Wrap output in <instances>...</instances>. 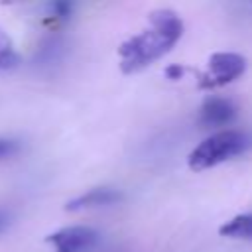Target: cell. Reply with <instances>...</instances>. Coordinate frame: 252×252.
<instances>
[{
    "instance_id": "obj_11",
    "label": "cell",
    "mask_w": 252,
    "mask_h": 252,
    "mask_svg": "<svg viewBox=\"0 0 252 252\" xmlns=\"http://www.w3.org/2000/svg\"><path fill=\"white\" fill-rule=\"evenodd\" d=\"M4 224H6V217H4L2 213H0V230L4 228Z\"/></svg>"
},
{
    "instance_id": "obj_8",
    "label": "cell",
    "mask_w": 252,
    "mask_h": 252,
    "mask_svg": "<svg viewBox=\"0 0 252 252\" xmlns=\"http://www.w3.org/2000/svg\"><path fill=\"white\" fill-rule=\"evenodd\" d=\"M20 63V55L14 49L12 39L0 30V69H14Z\"/></svg>"
},
{
    "instance_id": "obj_2",
    "label": "cell",
    "mask_w": 252,
    "mask_h": 252,
    "mask_svg": "<svg viewBox=\"0 0 252 252\" xmlns=\"http://www.w3.org/2000/svg\"><path fill=\"white\" fill-rule=\"evenodd\" d=\"M250 148H252L250 134L232 128L219 130L195 146V150L187 158V163L193 171H205L232 158L242 156Z\"/></svg>"
},
{
    "instance_id": "obj_10",
    "label": "cell",
    "mask_w": 252,
    "mask_h": 252,
    "mask_svg": "<svg viewBox=\"0 0 252 252\" xmlns=\"http://www.w3.org/2000/svg\"><path fill=\"white\" fill-rule=\"evenodd\" d=\"M18 150V142L16 140H8V138H0V159L16 154Z\"/></svg>"
},
{
    "instance_id": "obj_9",
    "label": "cell",
    "mask_w": 252,
    "mask_h": 252,
    "mask_svg": "<svg viewBox=\"0 0 252 252\" xmlns=\"http://www.w3.org/2000/svg\"><path fill=\"white\" fill-rule=\"evenodd\" d=\"M163 75H165V79H169V81H179V79L185 75V67L179 65V63H171V65L165 67Z\"/></svg>"
},
{
    "instance_id": "obj_3",
    "label": "cell",
    "mask_w": 252,
    "mask_h": 252,
    "mask_svg": "<svg viewBox=\"0 0 252 252\" xmlns=\"http://www.w3.org/2000/svg\"><path fill=\"white\" fill-rule=\"evenodd\" d=\"M246 71V59L240 53L217 51L209 57V69L199 79V89H215L236 81Z\"/></svg>"
},
{
    "instance_id": "obj_1",
    "label": "cell",
    "mask_w": 252,
    "mask_h": 252,
    "mask_svg": "<svg viewBox=\"0 0 252 252\" xmlns=\"http://www.w3.org/2000/svg\"><path fill=\"white\" fill-rule=\"evenodd\" d=\"M183 35V22L173 10H154L150 14V28L122 41L118 47L120 71L130 75L146 69L163 57Z\"/></svg>"
},
{
    "instance_id": "obj_4",
    "label": "cell",
    "mask_w": 252,
    "mask_h": 252,
    "mask_svg": "<svg viewBox=\"0 0 252 252\" xmlns=\"http://www.w3.org/2000/svg\"><path fill=\"white\" fill-rule=\"evenodd\" d=\"M45 240L53 246L55 252H89L98 244L100 234L91 226L75 224V226H65L55 230Z\"/></svg>"
},
{
    "instance_id": "obj_6",
    "label": "cell",
    "mask_w": 252,
    "mask_h": 252,
    "mask_svg": "<svg viewBox=\"0 0 252 252\" xmlns=\"http://www.w3.org/2000/svg\"><path fill=\"white\" fill-rule=\"evenodd\" d=\"M124 199V195L114 189V187H94L89 189L87 193L71 199L65 209L67 211H83V209H94V207H108V205H116Z\"/></svg>"
},
{
    "instance_id": "obj_7",
    "label": "cell",
    "mask_w": 252,
    "mask_h": 252,
    "mask_svg": "<svg viewBox=\"0 0 252 252\" xmlns=\"http://www.w3.org/2000/svg\"><path fill=\"white\" fill-rule=\"evenodd\" d=\"M219 232L226 238H240V240H250L252 238V213H242L226 220Z\"/></svg>"
},
{
    "instance_id": "obj_5",
    "label": "cell",
    "mask_w": 252,
    "mask_h": 252,
    "mask_svg": "<svg viewBox=\"0 0 252 252\" xmlns=\"http://www.w3.org/2000/svg\"><path fill=\"white\" fill-rule=\"evenodd\" d=\"M236 118V106L224 96H209L199 108V124L205 128L226 126Z\"/></svg>"
}]
</instances>
